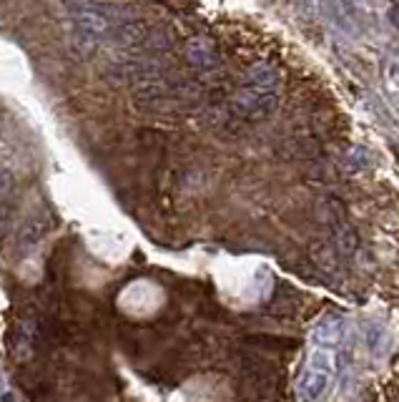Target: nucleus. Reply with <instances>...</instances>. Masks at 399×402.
<instances>
[{"mask_svg":"<svg viewBox=\"0 0 399 402\" xmlns=\"http://www.w3.org/2000/svg\"><path fill=\"white\" fill-rule=\"evenodd\" d=\"M0 402H15V397L13 395H3V400Z\"/></svg>","mask_w":399,"mask_h":402,"instance_id":"nucleus-11","label":"nucleus"},{"mask_svg":"<svg viewBox=\"0 0 399 402\" xmlns=\"http://www.w3.org/2000/svg\"><path fill=\"white\" fill-rule=\"evenodd\" d=\"M385 88L392 98V104L399 106V61H392L387 66V73H385Z\"/></svg>","mask_w":399,"mask_h":402,"instance_id":"nucleus-6","label":"nucleus"},{"mask_svg":"<svg viewBox=\"0 0 399 402\" xmlns=\"http://www.w3.org/2000/svg\"><path fill=\"white\" fill-rule=\"evenodd\" d=\"M387 332L382 329L379 325H374V327H369V332H367V342H369V350H372L374 354H385V350H387Z\"/></svg>","mask_w":399,"mask_h":402,"instance_id":"nucleus-7","label":"nucleus"},{"mask_svg":"<svg viewBox=\"0 0 399 402\" xmlns=\"http://www.w3.org/2000/svg\"><path fill=\"white\" fill-rule=\"evenodd\" d=\"M276 86H279V73H276V68L266 66V63H259V66H254V68L249 70L246 88L264 90V93H274Z\"/></svg>","mask_w":399,"mask_h":402,"instance_id":"nucleus-4","label":"nucleus"},{"mask_svg":"<svg viewBox=\"0 0 399 402\" xmlns=\"http://www.w3.org/2000/svg\"><path fill=\"white\" fill-rule=\"evenodd\" d=\"M41 236H43V224L41 222H33L26 231H23V242L38 244V242H41Z\"/></svg>","mask_w":399,"mask_h":402,"instance_id":"nucleus-8","label":"nucleus"},{"mask_svg":"<svg viewBox=\"0 0 399 402\" xmlns=\"http://www.w3.org/2000/svg\"><path fill=\"white\" fill-rule=\"evenodd\" d=\"M236 111L244 118H266L276 111V96L274 93H264V90L244 88L236 98Z\"/></svg>","mask_w":399,"mask_h":402,"instance_id":"nucleus-1","label":"nucleus"},{"mask_svg":"<svg viewBox=\"0 0 399 402\" xmlns=\"http://www.w3.org/2000/svg\"><path fill=\"white\" fill-rule=\"evenodd\" d=\"M8 189H10V173L6 169H0V199L8 194Z\"/></svg>","mask_w":399,"mask_h":402,"instance_id":"nucleus-9","label":"nucleus"},{"mask_svg":"<svg viewBox=\"0 0 399 402\" xmlns=\"http://www.w3.org/2000/svg\"><path fill=\"white\" fill-rule=\"evenodd\" d=\"M188 56H191L193 66L201 70H211L219 66V56H216V50H213L206 41H193L191 46H188Z\"/></svg>","mask_w":399,"mask_h":402,"instance_id":"nucleus-5","label":"nucleus"},{"mask_svg":"<svg viewBox=\"0 0 399 402\" xmlns=\"http://www.w3.org/2000/svg\"><path fill=\"white\" fill-rule=\"evenodd\" d=\"M344 337V319L339 314H327L317 322L314 332H311V340L317 342L319 347H334L342 342Z\"/></svg>","mask_w":399,"mask_h":402,"instance_id":"nucleus-3","label":"nucleus"},{"mask_svg":"<svg viewBox=\"0 0 399 402\" xmlns=\"http://www.w3.org/2000/svg\"><path fill=\"white\" fill-rule=\"evenodd\" d=\"M329 380H331V372H324V370H317V367H306V372L299 380V395H302V400L319 402L324 392H327V387H329Z\"/></svg>","mask_w":399,"mask_h":402,"instance_id":"nucleus-2","label":"nucleus"},{"mask_svg":"<svg viewBox=\"0 0 399 402\" xmlns=\"http://www.w3.org/2000/svg\"><path fill=\"white\" fill-rule=\"evenodd\" d=\"M387 18H389V23H392L394 28H399V3H394V6L387 10Z\"/></svg>","mask_w":399,"mask_h":402,"instance_id":"nucleus-10","label":"nucleus"}]
</instances>
